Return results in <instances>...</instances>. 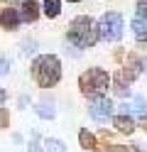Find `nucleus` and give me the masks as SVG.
Instances as JSON below:
<instances>
[{
	"label": "nucleus",
	"mask_w": 147,
	"mask_h": 152,
	"mask_svg": "<svg viewBox=\"0 0 147 152\" xmlns=\"http://www.w3.org/2000/svg\"><path fill=\"white\" fill-rule=\"evenodd\" d=\"M32 79L39 88H54L61 81V61L56 54H39L32 61Z\"/></svg>",
	"instance_id": "f257e3e1"
},
{
	"label": "nucleus",
	"mask_w": 147,
	"mask_h": 152,
	"mask_svg": "<svg viewBox=\"0 0 147 152\" xmlns=\"http://www.w3.org/2000/svg\"><path fill=\"white\" fill-rule=\"evenodd\" d=\"M66 39L86 49V47H93L98 39H101V32H98V22L93 20L91 15H78L69 22V30H66Z\"/></svg>",
	"instance_id": "f03ea898"
},
{
	"label": "nucleus",
	"mask_w": 147,
	"mask_h": 152,
	"mask_svg": "<svg viewBox=\"0 0 147 152\" xmlns=\"http://www.w3.org/2000/svg\"><path fill=\"white\" fill-rule=\"evenodd\" d=\"M113 83V76L108 74L101 66H93V69H86L78 76V91L83 93L86 98H96V96H105L108 86Z\"/></svg>",
	"instance_id": "7ed1b4c3"
},
{
	"label": "nucleus",
	"mask_w": 147,
	"mask_h": 152,
	"mask_svg": "<svg viewBox=\"0 0 147 152\" xmlns=\"http://www.w3.org/2000/svg\"><path fill=\"white\" fill-rule=\"evenodd\" d=\"M123 15L120 12H103L101 15V20H98V32H101V39L105 42H118L123 37Z\"/></svg>",
	"instance_id": "20e7f679"
},
{
	"label": "nucleus",
	"mask_w": 147,
	"mask_h": 152,
	"mask_svg": "<svg viewBox=\"0 0 147 152\" xmlns=\"http://www.w3.org/2000/svg\"><path fill=\"white\" fill-rule=\"evenodd\" d=\"M113 101L108 96H96V98H88V115H91V120L96 123H105L108 118H113Z\"/></svg>",
	"instance_id": "39448f33"
},
{
	"label": "nucleus",
	"mask_w": 147,
	"mask_h": 152,
	"mask_svg": "<svg viewBox=\"0 0 147 152\" xmlns=\"http://www.w3.org/2000/svg\"><path fill=\"white\" fill-rule=\"evenodd\" d=\"M145 61H147V59H140L137 54H127V61H125V66L120 69V74L125 76L127 81H135L137 76L145 71Z\"/></svg>",
	"instance_id": "423d86ee"
},
{
	"label": "nucleus",
	"mask_w": 147,
	"mask_h": 152,
	"mask_svg": "<svg viewBox=\"0 0 147 152\" xmlns=\"http://www.w3.org/2000/svg\"><path fill=\"white\" fill-rule=\"evenodd\" d=\"M120 113H127V115H140L145 118L147 115V101L142 96H132L127 103H123L120 106Z\"/></svg>",
	"instance_id": "0eeeda50"
},
{
	"label": "nucleus",
	"mask_w": 147,
	"mask_h": 152,
	"mask_svg": "<svg viewBox=\"0 0 147 152\" xmlns=\"http://www.w3.org/2000/svg\"><path fill=\"white\" fill-rule=\"evenodd\" d=\"M0 20H3V30H7V32L17 30V25L22 22L20 7H3V15H0Z\"/></svg>",
	"instance_id": "6e6552de"
},
{
	"label": "nucleus",
	"mask_w": 147,
	"mask_h": 152,
	"mask_svg": "<svg viewBox=\"0 0 147 152\" xmlns=\"http://www.w3.org/2000/svg\"><path fill=\"white\" fill-rule=\"evenodd\" d=\"M113 125H115L118 132H123V135H132L135 128H137L132 115H127V113H118V115H113Z\"/></svg>",
	"instance_id": "1a4fd4ad"
},
{
	"label": "nucleus",
	"mask_w": 147,
	"mask_h": 152,
	"mask_svg": "<svg viewBox=\"0 0 147 152\" xmlns=\"http://www.w3.org/2000/svg\"><path fill=\"white\" fill-rule=\"evenodd\" d=\"M20 15H22V22H34L39 17V3H37V0H22Z\"/></svg>",
	"instance_id": "9d476101"
},
{
	"label": "nucleus",
	"mask_w": 147,
	"mask_h": 152,
	"mask_svg": "<svg viewBox=\"0 0 147 152\" xmlns=\"http://www.w3.org/2000/svg\"><path fill=\"white\" fill-rule=\"evenodd\" d=\"M127 83H130V81H127L120 71L113 74V93H115V96H123L125 98L127 93H130V86H127Z\"/></svg>",
	"instance_id": "9b49d317"
},
{
	"label": "nucleus",
	"mask_w": 147,
	"mask_h": 152,
	"mask_svg": "<svg viewBox=\"0 0 147 152\" xmlns=\"http://www.w3.org/2000/svg\"><path fill=\"white\" fill-rule=\"evenodd\" d=\"M78 145H81L83 150H91L93 152V150H98V137L83 128V130H78Z\"/></svg>",
	"instance_id": "f8f14e48"
},
{
	"label": "nucleus",
	"mask_w": 147,
	"mask_h": 152,
	"mask_svg": "<svg viewBox=\"0 0 147 152\" xmlns=\"http://www.w3.org/2000/svg\"><path fill=\"white\" fill-rule=\"evenodd\" d=\"M132 34L137 42H147V17H140L137 15L132 20Z\"/></svg>",
	"instance_id": "ddd939ff"
},
{
	"label": "nucleus",
	"mask_w": 147,
	"mask_h": 152,
	"mask_svg": "<svg viewBox=\"0 0 147 152\" xmlns=\"http://www.w3.org/2000/svg\"><path fill=\"white\" fill-rule=\"evenodd\" d=\"M42 12L52 20V17H59V12H61V0H44L42 3Z\"/></svg>",
	"instance_id": "4468645a"
},
{
	"label": "nucleus",
	"mask_w": 147,
	"mask_h": 152,
	"mask_svg": "<svg viewBox=\"0 0 147 152\" xmlns=\"http://www.w3.org/2000/svg\"><path fill=\"white\" fill-rule=\"evenodd\" d=\"M34 110H37V115H39V118H44V120H52V118L56 115V108L52 106V103H47V101L37 103V106H34Z\"/></svg>",
	"instance_id": "2eb2a0df"
},
{
	"label": "nucleus",
	"mask_w": 147,
	"mask_h": 152,
	"mask_svg": "<svg viewBox=\"0 0 147 152\" xmlns=\"http://www.w3.org/2000/svg\"><path fill=\"white\" fill-rule=\"evenodd\" d=\"M44 150L47 152H66V145L61 140H56V137H47L44 140Z\"/></svg>",
	"instance_id": "dca6fc26"
},
{
	"label": "nucleus",
	"mask_w": 147,
	"mask_h": 152,
	"mask_svg": "<svg viewBox=\"0 0 147 152\" xmlns=\"http://www.w3.org/2000/svg\"><path fill=\"white\" fill-rule=\"evenodd\" d=\"M29 152H42V147H39V132H32V142H29Z\"/></svg>",
	"instance_id": "f3484780"
},
{
	"label": "nucleus",
	"mask_w": 147,
	"mask_h": 152,
	"mask_svg": "<svg viewBox=\"0 0 147 152\" xmlns=\"http://www.w3.org/2000/svg\"><path fill=\"white\" fill-rule=\"evenodd\" d=\"M137 15L147 17V0H137Z\"/></svg>",
	"instance_id": "a211bd4d"
},
{
	"label": "nucleus",
	"mask_w": 147,
	"mask_h": 152,
	"mask_svg": "<svg viewBox=\"0 0 147 152\" xmlns=\"http://www.w3.org/2000/svg\"><path fill=\"white\" fill-rule=\"evenodd\" d=\"M105 150H108V152H132L130 147H125V145H108Z\"/></svg>",
	"instance_id": "6ab92c4d"
},
{
	"label": "nucleus",
	"mask_w": 147,
	"mask_h": 152,
	"mask_svg": "<svg viewBox=\"0 0 147 152\" xmlns=\"http://www.w3.org/2000/svg\"><path fill=\"white\" fill-rule=\"evenodd\" d=\"M137 125H140V128H142V130L147 132V115H145V118H140V120H137Z\"/></svg>",
	"instance_id": "aec40b11"
},
{
	"label": "nucleus",
	"mask_w": 147,
	"mask_h": 152,
	"mask_svg": "<svg viewBox=\"0 0 147 152\" xmlns=\"http://www.w3.org/2000/svg\"><path fill=\"white\" fill-rule=\"evenodd\" d=\"M7 66H10V61H7V59H5V56H3V76L7 74Z\"/></svg>",
	"instance_id": "412c9836"
},
{
	"label": "nucleus",
	"mask_w": 147,
	"mask_h": 152,
	"mask_svg": "<svg viewBox=\"0 0 147 152\" xmlns=\"http://www.w3.org/2000/svg\"><path fill=\"white\" fill-rule=\"evenodd\" d=\"M3 128H7V110L3 108Z\"/></svg>",
	"instance_id": "4be33fe9"
},
{
	"label": "nucleus",
	"mask_w": 147,
	"mask_h": 152,
	"mask_svg": "<svg viewBox=\"0 0 147 152\" xmlns=\"http://www.w3.org/2000/svg\"><path fill=\"white\" fill-rule=\"evenodd\" d=\"M135 152H147V150H145V147L140 145V142H135Z\"/></svg>",
	"instance_id": "5701e85b"
},
{
	"label": "nucleus",
	"mask_w": 147,
	"mask_h": 152,
	"mask_svg": "<svg viewBox=\"0 0 147 152\" xmlns=\"http://www.w3.org/2000/svg\"><path fill=\"white\" fill-rule=\"evenodd\" d=\"M93 152H108V150H93Z\"/></svg>",
	"instance_id": "b1692460"
},
{
	"label": "nucleus",
	"mask_w": 147,
	"mask_h": 152,
	"mask_svg": "<svg viewBox=\"0 0 147 152\" xmlns=\"http://www.w3.org/2000/svg\"><path fill=\"white\" fill-rule=\"evenodd\" d=\"M69 3H81V0H69Z\"/></svg>",
	"instance_id": "393cba45"
}]
</instances>
